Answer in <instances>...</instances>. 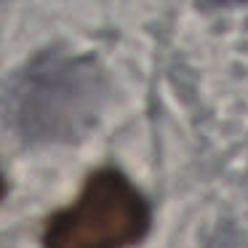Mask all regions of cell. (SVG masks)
<instances>
[{
  "label": "cell",
  "instance_id": "obj_3",
  "mask_svg": "<svg viewBox=\"0 0 248 248\" xmlns=\"http://www.w3.org/2000/svg\"><path fill=\"white\" fill-rule=\"evenodd\" d=\"M214 8H232V6H246L248 0H205Z\"/></svg>",
  "mask_w": 248,
  "mask_h": 248
},
{
  "label": "cell",
  "instance_id": "obj_4",
  "mask_svg": "<svg viewBox=\"0 0 248 248\" xmlns=\"http://www.w3.org/2000/svg\"><path fill=\"white\" fill-rule=\"evenodd\" d=\"M6 189H8V184H6V176H3V171H0V200L6 198Z\"/></svg>",
  "mask_w": 248,
  "mask_h": 248
},
{
  "label": "cell",
  "instance_id": "obj_1",
  "mask_svg": "<svg viewBox=\"0 0 248 248\" xmlns=\"http://www.w3.org/2000/svg\"><path fill=\"white\" fill-rule=\"evenodd\" d=\"M102 72L86 56L43 51L14 88V125L30 141L80 136L102 104Z\"/></svg>",
  "mask_w": 248,
  "mask_h": 248
},
{
  "label": "cell",
  "instance_id": "obj_2",
  "mask_svg": "<svg viewBox=\"0 0 248 248\" xmlns=\"http://www.w3.org/2000/svg\"><path fill=\"white\" fill-rule=\"evenodd\" d=\"M150 203L118 168H99L70 205L48 216L43 248H131L150 230Z\"/></svg>",
  "mask_w": 248,
  "mask_h": 248
}]
</instances>
